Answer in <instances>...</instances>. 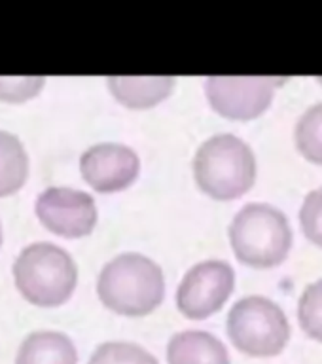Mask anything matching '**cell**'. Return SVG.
Listing matches in <instances>:
<instances>
[{
	"label": "cell",
	"mask_w": 322,
	"mask_h": 364,
	"mask_svg": "<svg viewBox=\"0 0 322 364\" xmlns=\"http://www.w3.org/2000/svg\"><path fill=\"white\" fill-rule=\"evenodd\" d=\"M97 292L107 307L124 315H146L165 296L163 269L141 252H122L102 266Z\"/></svg>",
	"instance_id": "1"
},
{
	"label": "cell",
	"mask_w": 322,
	"mask_h": 364,
	"mask_svg": "<svg viewBox=\"0 0 322 364\" xmlns=\"http://www.w3.org/2000/svg\"><path fill=\"white\" fill-rule=\"evenodd\" d=\"M192 165L199 188L215 199L239 198L256 181L254 150L233 133H216L201 142Z\"/></svg>",
	"instance_id": "2"
},
{
	"label": "cell",
	"mask_w": 322,
	"mask_h": 364,
	"mask_svg": "<svg viewBox=\"0 0 322 364\" xmlns=\"http://www.w3.org/2000/svg\"><path fill=\"white\" fill-rule=\"evenodd\" d=\"M230 241L239 260L269 267L286 258L292 247V228L283 210L269 203H247L230 224Z\"/></svg>",
	"instance_id": "3"
},
{
	"label": "cell",
	"mask_w": 322,
	"mask_h": 364,
	"mask_svg": "<svg viewBox=\"0 0 322 364\" xmlns=\"http://www.w3.org/2000/svg\"><path fill=\"white\" fill-rule=\"evenodd\" d=\"M14 277L19 292L36 306H59L73 294L78 267L59 245L38 241L17 255Z\"/></svg>",
	"instance_id": "4"
},
{
	"label": "cell",
	"mask_w": 322,
	"mask_h": 364,
	"mask_svg": "<svg viewBox=\"0 0 322 364\" xmlns=\"http://www.w3.org/2000/svg\"><path fill=\"white\" fill-rule=\"evenodd\" d=\"M233 346L252 357H273L290 338V323L277 301L260 294L239 298L226 318Z\"/></svg>",
	"instance_id": "5"
},
{
	"label": "cell",
	"mask_w": 322,
	"mask_h": 364,
	"mask_svg": "<svg viewBox=\"0 0 322 364\" xmlns=\"http://www.w3.org/2000/svg\"><path fill=\"white\" fill-rule=\"evenodd\" d=\"M235 284V272L230 262L207 258L193 264L176 289V306L186 317L203 318L230 298Z\"/></svg>",
	"instance_id": "6"
},
{
	"label": "cell",
	"mask_w": 322,
	"mask_h": 364,
	"mask_svg": "<svg viewBox=\"0 0 322 364\" xmlns=\"http://www.w3.org/2000/svg\"><path fill=\"white\" fill-rule=\"evenodd\" d=\"M283 82L273 76H209L205 91L215 110L227 118L250 119L269 107Z\"/></svg>",
	"instance_id": "7"
},
{
	"label": "cell",
	"mask_w": 322,
	"mask_h": 364,
	"mask_svg": "<svg viewBox=\"0 0 322 364\" xmlns=\"http://www.w3.org/2000/svg\"><path fill=\"white\" fill-rule=\"evenodd\" d=\"M34 210L48 230L65 237L85 235L97 224L95 199L78 188H45L38 193Z\"/></svg>",
	"instance_id": "8"
},
{
	"label": "cell",
	"mask_w": 322,
	"mask_h": 364,
	"mask_svg": "<svg viewBox=\"0 0 322 364\" xmlns=\"http://www.w3.org/2000/svg\"><path fill=\"white\" fill-rule=\"evenodd\" d=\"M139 169V154L122 142H99L87 148L80 158L82 176L99 192H116L129 186Z\"/></svg>",
	"instance_id": "9"
},
{
	"label": "cell",
	"mask_w": 322,
	"mask_h": 364,
	"mask_svg": "<svg viewBox=\"0 0 322 364\" xmlns=\"http://www.w3.org/2000/svg\"><path fill=\"white\" fill-rule=\"evenodd\" d=\"M169 364H232L227 347L207 330L176 332L167 346Z\"/></svg>",
	"instance_id": "10"
},
{
	"label": "cell",
	"mask_w": 322,
	"mask_h": 364,
	"mask_svg": "<svg viewBox=\"0 0 322 364\" xmlns=\"http://www.w3.org/2000/svg\"><path fill=\"white\" fill-rule=\"evenodd\" d=\"M16 364H78V353L67 334L36 330L19 346Z\"/></svg>",
	"instance_id": "11"
},
{
	"label": "cell",
	"mask_w": 322,
	"mask_h": 364,
	"mask_svg": "<svg viewBox=\"0 0 322 364\" xmlns=\"http://www.w3.org/2000/svg\"><path fill=\"white\" fill-rule=\"evenodd\" d=\"M108 87L119 102L131 108H148L169 95L173 76H110Z\"/></svg>",
	"instance_id": "12"
},
{
	"label": "cell",
	"mask_w": 322,
	"mask_h": 364,
	"mask_svg": "<svg viewBox=\"0 0 322 364\" xmlns=\"http://www.w3.org/2000/svg\"><path fill=\"white\" fill-rule=\"evenodd\" d=\"M27 176V154L21 141L0 129V196L16 192Z\"/></svg>",
	"instance_id": "13"
},
{
	"label": "cell",
	"mask_w": 322,
	"mask_h": 364,
	"mask_svg": "<svg viewBox=\"0 0 322 364\" xmlns=\"http://www.w3.org/2000/svg\"><path fill=\"white\" fill-rule=\"evenodd\" d=\"M296 146L307 159L322 164V101L301 114L296 124Z\"/></svg>",
	"instance_id": "14"
},
{
	"label": "cell",
	"mask_w": 322,
	"mask_h": 364,
	"mask_svg": "<svg viewBox=\"0 0 322 364\" xmlns=\"http://www.w3.org/2000/svg\"><path fill=\"white\" fill-rule=\"evenodd\" d=\"M87 364H159L158 358L133 341H104Z\"/></svg>",
	"instance_id": "15"
},
{
	"label": "cell",
	"mask_w": 322,
	"mask_h": 364,
	"mask_svg": "<svg viewBox=\"0 0 322 364\" xmlns=\"http://www.w3.org/2000/svg\"><path fill=\"white\" fill-rule=\"evenodd\" d=\"M298 317L306 334L322 341V279L304 289L298 301Z\"/></svg>",
	"instance_id": "16"
},
{
	"label": "cell",
	"mask_w": 322,
	"mask_h": 364,
	"mask_svg": "<svg viewBox=\"0 0 322 364\" xmlns=\"http://www.w3.org/2000/svg\"><path fill=\"white\" fill-rule=\"evenodd\" d=\"M301 230L313 243L322 247V186L315 188L304 198L300 209Z\"/></svg>",
	"instance_id": "17"
},
{
	"label": "cell",
	"mask_w": 322,
	"mask_h": 364,
	"mask_svg": "<svg viewBox=\"0 0 322 364\" xmlns=\"http://www.w3.org/2000/svg\"><path fill=\"white\" fill-rule=\"evenodd\" d=\"M42 84V76H0V99L23 101L36 95Z\"/></svg>",
	"instance_id": "18"
},
{
	"label": "cell",
	"mask_w": 322,
	"mask_h": 364,
	"mask_svg": "<svg viewBox=\"0 0 322 364\" xmlns=\"http://www.w3.org/2000/svg\"><path fill=\"white\" fill-rule=\"evenodd\" d=\"M0 243H2V232H0Z\"/></svg>",
	"instance_id": "19"
},
{
	"label": "cell",
	"mask_w": 322,
	"mask_h": 364,
	"mask_svg": "<svg viewBox=\"0 0 322 364\" xmlns=\"http://www.w3.org/2000/svg\"><path fill=\"white\" fill-rule=\"evenodd\" d=\"M321 82H322V80H321Z\"/></svg>",
	"instance_id": "20"
}]
</instances>
